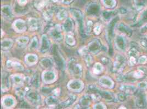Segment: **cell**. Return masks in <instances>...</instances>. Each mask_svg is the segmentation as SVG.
<instances>
[{"mask_svg":"<svg viewBox=\"0 0 147 109\" xmlns=\"http://www.w3.org/2000/svg\"><path fill=\"white\" fill-rule=\"evenodd\" d=\"M67 87L72 91L75 92H80L84 88V84L81 80L75 79L70 80L68 82Z\"/></svg>","mask_w":147,"mask_h":109,"instance_id":"6da1fadb","label":"cell"},{"mask_svg":"<svg viewBox=\"0 0 147 109\" xmlns=\"http://www.w3.org/2000/svg\"><path fill=\"white\" fill-rule=\"evenodd\" d=\"M69 69L71 73L76 76H80L82 68L81 65L76 62L75 59H71L69 63Z\"/></svg>","mask_w":147,"mask_h":109,"instance_id":"7a4b0ae2","label":"cell"},{"mask_svg":"<svg viewBox=\"0 0 147 109\" xmlns=\"http://www.w3.org/2000/svg\"><path fill=\"white\" fill-rule=\"evenodd\" d=\"M53 56L54 60L57 65L59 67V68L63 70L64 69L66 68V63L62 54L59 52V50H58V48L57 46H55L54 49H53Z\"/></svg>","mask_w":147,"mask_h":109,"instance_id":"3957f363","label":"cell"},{"mask_svg":"<svg viewBox=\"0 0 147 109\" xmlns=\"http://www.w3.org/2000/svg\"><path fill=\"white\" fill-rule=\"evenodd\" d=\"M42 79L45 84H50L56 81L57 75L53 71L46 70L42 74Z\"/></svg>","mask_w":147,"mask_h":109,"instance_id":"277c9868","label":"cell"},{"mask_svg":"<svg viewBox=\"0 0 147 109\" xmlns=\"http://www.w3.org/2000/svg\"><path fill=\"white\" fill-rule=\"evenodd\" d=\"M49 33L52 38L55 40L60 41L63 38L62 29L59 25H56L55 26L50 29Z\"/></svg>","mask_w":147,"mask_h":109,"instance_id":"5b68a950","label":"cell"},{"mask_svg":"<svg viewBox=\"0 0 147 109\" xmlns=\"http://www.w3.org/2000/svg\"><path fill=\"white\" fill-rule=\"evenodd\" d=\"M26 98L29 102L34 105H37L41 101V98L35 91H30L26 94Z\"/></svg>","mask_w":147,"mask_h":109,"instance_id":"8992f818","label":"cell"},{"mask_svg":"<svg viewBox=\"0 0 147 109\" xmlns=\"http://www.w3.org/2000/svg\"><path fill=\"white\" fill-rule=\"evenodd\" d=\"M70 12L73 15L74 18L77 21L80 27V30L81 31V33H83V15L81 12L79 10H77L76 9H70Z\"/></svg>","mask_w":147,"mask_h":109,"instance_id":"52a82bcc","label":"cell"},{"mask_svg":"<svg viewBox=\"0 0 147 109\" xmlns=\"http://www.w3.org/2000/svg\"><path fill=\"white\" fill-rule=\"evenodd\" d=\"M88 51H89L92 54H96L99 52L101 48V44L99 41L97 39H94L88 44Z\"/></svg>","mask_w":147,"mask_h":109,"instance_id":"ba28073f","label":"cell"},{"mask_svg":"<svg viewBox=\"0 0 147 109\" xmlns=\"http://www.w3.org/2000/svg\"><path fill=\"white\" fill-rule=\"evenodd\" d=\"M13 28L15 31L18 33L24 32L26 29V24L25 21L22 19H17L13 23Z\"/></svg>","mask_w":147,"mask_h":109,"instance_id":"9c48e42d","label":"cell"},{"mask_svg":"<svg viewBox=\"0 0 147 109\" xmlns=\"http://www.w3.org/2000/svg\"><path fill=\"white\" fill-rule=\"evenodd\" d=\"M50 49V42L48 38L45 35H42L41 39L40 51L42 53H46L49 51Z\"/></svg>","mask_w":147,"mask_h":109,"instance_id":"30bf717a","label":"cell"},{"mask_svg":"<svg viewBox=\"0 0 147 109\" xmlns=\"http://www.w3.org/2000/svg\"><path fill=\"white\" fill-rule=\"evenodd\" d=\"M99 11V6L96 3H92L89 4L86 9V12L87 14L90 16H97Z\"/></svg>","mask_w":147,"mask_h":109,"instance_id":"8fae6325","label":"cell"},{"mask_svg":"<svg viewBox=\"0 0 147 109\" xmlns=\"http://www.w3.org/2000/svg\"><path fill=\"white\" fill-rule=\"evenodd\" d=\"M15 99L11 96H6L2 100V106L6 109L12 108L15 106Z\"/></svg>","mask_w":147,"mask_h":109,"instance_id":"7c38bea8","label":"cell"},{"mask_svg":"<svg viewBox=\"0 0 147 109\" xmlns=\"http://www.w3.org/2000/svg\"><path fill=\"white\" fill-rule=\"evenodd\" d=\"M63 29L68 33H71L73 31L74 28V22L70 18H68L64 21L62 25Z\"/></svg>","mask_w":147,"mask_h":109,"instance_id":"4fadbf2b","label":"cell"},{"mask_svg":"<svg viewBox=\"0 0 147 109\" xmlns=\"http://www.w3.org/2000/svg\"><path fill=\"white\" fill-rule=\"evenodd\" d=\"M25 61L29 66L35 65L38 61V57L35 54H28L25 57Z\"/></svg>","mask_w":147,"mask_h":109,"instance_id":"5bb4252c","label":"cell"},{"mask_svg":"<svg viewBox=\"0 0 147 109\" xmlns=\"http://www.w3.org/2000/svg\"><path fill=\"white\" fill-rule=\"evenodd\" d=\"M12 81L13 84L15 86L20 87L23 86L24 81H25V80L21 75H14L12 76Z\"/></svg>","mask_w":147,"mask_h":109,"instance_id":"9a60e30c","label":"cell"},{"mask_svg":"<svg viewBox=\"0 0 147 109\" xmlns=\"http://www.w3.org/2000/svg\"><path fill=\"white\" fill-rule=\"evenodd\" d=\"M99 84L103 87L112 88L113 87V82L112 80L107 76H102L99 79Z\"/></svg>","mask_w":147,"mask_h":109,"instance_id":"2e32d148","label":"cell"},{"mask_svg":"<svg viewBox=\"0 0 147 109\" xmlns=\"http://www.w3.org/2000/svg\"><path fill=\"white\" fill-rule=\"evenodd\" d=\"M1 13L5 18L8 19H11L13 17L11 8L9 6H2L1 8Z\"/></svg>","mask_w":147,"mask_h":109,"instance_id":"e0dca14e","label":"cell"},{"mask_svg":"<svg viewBox=\"0 0 147 109\" xmlns=\"http://www.w3.org/2000/svg\"><path fill=\"white\" fill-rule=\"evenodd\" d=\"M28 25L30 31H34L38 29L39 26V23L37 19L34 18H31L28 20Z\"/></svg>","mask_w":147,"mask_h":109,"instance_id":"ac0fdd59","label":"cell"},{"mask_svg":"<svg viewBox=\"0 0 147 109\" xmlns=\"http://www.w3.org/2000/svg\"><path fill=\"white\" fill-rule=\"evenodd\" d=\"M40 64L41 66L44 69H49L52 68L53 66V63L51 59L49 58H43L41 60Z\"/></svg>","mask_w":147,"mask_h":109,"instance_id":"d6986e66","label":"cell"},{"mask_svg":"<svg viewBox=\"0 0 147 109\" xmlns=\"http://www.w3.org/2000/svg\"><path fill=\"white\" fill-rule=\"evenodd\" d=\"M47 105L50 107H54L59 104V101L57 98L53 96H49L46 99Z\"/></svg>","mask_w":147,"mask_h":109,"instance_id":"ffe728a7","label":"cell"},{"mask_svg":"<svg viewBox=\"0 0 147 109\" xmlns=\"http://www.w3.org/2000/svg\"><path fill=\"white\" fill-rule=\"evenodd\" d=\"M13 42L11 39H5L1 42V48L2 50H7L12 48Z\"/></svg>","mask_w":147,"mask_h":109,"instance_id":"44dd1931","label":"cell"},{"mask_svg":"<svg viewBox=\"0 0 147 109\" xmlns=\"http://www.w3.org/2000/svg\"><path fill=\"white\" fill-rule=\"evenodd\" d=\"M76 100V97L75 95H71L70 96L68 99H66L65 102H62L60 105L61 107L62 108H66L70 106V105H72L74 102H75V101Z\"/></svg>","mask_w":147,"mask_h":109,"instance_id":"7402d4cb","label":"cell"},{"mask_svg":"<svg viewBox=\"0 0 147 109\" xmlns=\"http://www.w3.org/2000/svg\"><path fill=\"white\" fill-rule=\"evenodd\" d=\"M7 65L8 67H13L15 69L18 71L24 70V67L20 63L12 62L11 61H8L7 63Z\"/></svg>","mask_w":147,"mask_h":109,"instance_id":"603a6c76","label":"cell"},{"mask_svg":"<svg viewBox=\"0 0 147 109\" xmlns=\"http://www.w3.org/2000/svg\"><path fill=\"white\" fill-rule=\"evenodd\" d=\"M91 96H89L88 95H86L81 98L80 100V103L81 106L84 108L88 107L89 105L91 104Z\"/></svg>","mask_w":147,"mask_h":109,"instance_id":"cb8c5ba5","label":"cell"},{"mask_svg":"<svg viewBox=\"0 0 147 109\" xmlns=\"http://www.w3.org/2000/svg\"><path fill=\"white\" fill-rule=\"evenodd\" d=\"M30 83L33 86L35 87H39L40 85V78L38 74H35L33 76L32 79L30 80Z\"/></svg>","mask_w":147,"mask_h":109,"instance_id":"d4e9b609","label":"cell"},{"mask_svg":"<svg viewBox=\"0 0 147 109\" xmlns=\"http://www.w3.org/2000/svg\"><path fill=\"white\" fill-rule=\"evenodd\" d=\"M93 72L96 74H99L102 73L103 70V65L100 63H96L93 67Z\"/></svg>","mask_w":147,"mask_h":109,"instance_id":"484cf974","label":"cell"},{"mask_svg":"<svg viewBox=\"0 0 147 109\" xmlns=\"http://www.w3.org/2000/svg\"><path fill=\"white\" fill-rule=\"evenodd\" d=\"M103 5L105 7L112 8L116 5V1L115 0H101Z\"/></svg>","mask_w":147,"mask_h":109,"instance_id":"4316f807","label":"cell"},{"mask_svg":"<svg viewBox=\"0 0 147 109\" xmlns=\"http://www.w3.org/2000/svg\"><path fill=\"white\" fill-rule=\"evenodd\" d=\"M57 18L60 20L65 19L67 17V12L66 10L64 8H62L59 9V11H58L57 12Z\"/></svg>","mask_w":147,"mask_h":109,"instance_id":"83f0119b","label":"cell"},{"mask_svg":"<svg viewBox=\"0 0 147 109\" xmlns=\"http://www.w3.org/2000/svg\"><path fill=\"white\" fill-rule=\"evenodd\" d=\"M38 39L36 37H34L29 45V48L30 50H35L38 48Z\"/></svg>","mask_w":147,"mask_h":109,"instance_id":"f1b7e54d","label":"cell"},{"mask_svg":"<svg viewBox=\"0 0 147 109\" xmlns=\"http://www.w3.org/2000/svg\"><path fill=\"white\" fill-rule=\"evenodd\" d=\"M29 38L26 37H21L17 39V42L20 45H25L29 42Z\"/></svg>","mask_w":147,"mask_h":109,"instance_id":"f546056e","label":"cell"},{"mask_svg":"<svg viewBox=\"0 0 147 109\" xmlns=\"http://www.w3.org/2000/svg\"><path fill=\"white\" fill-rule=\"evenodd\" d=\"M66 43L70 46H73L76 43L75 39L72 35H67L66 36Z\"/></svg>","mask_w":147,"mask_h":109,"instance_id":"4dcf8cb0","label":"cell"},{"mask_svg":"<svg viewBox=\"0 0 147 109\" xmlns=\"http://www.w3.org/2000/svg\"><path fill=\"white\" fill-rule=\"evenodd\" d=\"M99 92L100 95H101V96L103 97V98L107 101H110L113 99L111 95H110V93L108 92L99 90Z\"/></svg>","mask_w":147,"mask_h":109,"instance_id":"1f68e13d","label":"cell"},{"mask_svg":"<svg viewBox=\"0 0 147 109\" xmlns=\"http://www.w3.org/2000/svg\"><path fill=\"white\" fill-rule=\"evenodd\" d=\"M53 12L51 10H48L45 11L44 13V19L47 21L50 20L53 16Z\"/></svg>","mask_w":147,"mask_h":109,"instance_id":"d6a6232c","label":"cell"},{"mask_svg":"<svg viewBox=\"0 0 147 109\" xmlns=\"http://www.w3.org/2000/svg\"><path fill=\"white\" fill-rule=\"evenodd\" d=\"M114 14V12L111 11H105L102 14V16L103 19L105 20H108L110 19V18Z\"/></svg>","mask_w":147,"mask_h":109,"instance_id":"836d02e7","label":"cell"},{"mask_svg":"<svg viewBox=\"0 0 147 109\" xmlns=\"http://www.w3.org/2000/svg\"><path fill=\"white\" fill-rule=\"evenodd\" d=\"M46 5H47L46 1L41 0V1H39L38 2H36V3L35 4V6L38 10H41L42 9H43L44 7V6Z\"/></svg>","mask_w":147,"mask_h":109,"instance_id":"e575fe53","label":"cell"},{"mask_svg":"<svg viewBox=\"0 0 147 109\" xmlns=\"http://www.w3.org/2000/svg\"><path fill=\"white\" fill-rule=\"evenodd\" d=\"M9 85V81L7 79H3L2 80V89L3 92H6L8 90V87Z\"/></svg>","mask_w":147,"mask_h":109,"instance_id":"d590c367","label":"cell"},{"mask_svg":"<svg viewBox=\"0 0 147 109\" xmlns=\"http://www.w3.org/2000/svg\"><path fill=\"white\" fill-rule=\"evenodd\" d=\"M22 89H21V87H18V90H17L16 91V95H18V97L23 98H24V97L25 95V92L26 91V90H22Z\"/></svg>","mask_w":147,"mask_h":109,"instance_id":"8d00e7d4","label":"cell"},{"mask_svg":"<svg viewBox=\"0 0 147 109\" xmlns=\"http://www.w3.org/2000/svg\"><path fill=\"white\" fill-rule=\"evenodd\" d=\"M88 48H87L86 46H83L79 49V52L81 55L85 56L88 54Z\"/></svg>","mask_w":147,"mask_h":109,"instance_id":"74e56055","label":"cell"},{"mask_svg":"<svg viewBox=\"0 0 147 109\" xmlns=\"http://www.w3.org/2000/svg\"><path fill=\"white\" fill-rule=\"evenodd\" d=\"M84 57H85V61H86V63L87 64V65H89V66L91 65V64L92 63V61H93L92 57L89 55H88V54L86 55H85Z\"/></svg>","mask_w":147,"mask_h":109,"instance_id":"f35d334b","label":"cell"},{"mask_svg":"<svg viewBox=\"0 0 147 109\" xmlns=\"http://www.w3.org/2000/svg\"><path fill=\"white\" fill-rule=\"evenodd\" d=\"M93 108L95 109H106V106L103 103L99 102V103H97L95 105H93Z\"/></svg>","mask_w":147,"mask_h":109,"instance_id":"ab89813d","label":"cell"},{"mask_svg":"<svg viewBox=\"0 0 147 109\" xmlns=\"http://www.w3.org/2000/svg\"><path fill=\"white\" fill-rule=\"evenodd\" d=\"M92 26H93V22L92 21L87 22V25H86V31L87 33H89L91 31Z\"/></svg>","mask_w":147,"mask_h":109,"instance_id":"60d3db41","label":"cell"},{"mask_svg":"<svg viewBox=\"0 0 147 109\" xmlns=\"http://www.w3.org/2000/svg\"><path fill=\"white\" fill-rule=\"evenodd\" d=\"M93 31L95 32V33L96 35H98L100 34V33L101 32V27L99 25H97L95 27V29H93Z\"/></svg>","mask_w":147,"mask_h":109,"instance_id":"b9f144b4","label":"cell"},{"mask_svg":"<svg viewBox=\"0 0 147 109\" xmlns=\"http://www.w3.org/2000/svg\"><path fill=\"white\" fill-rule=\"evenodd\" d=\"M53 93H54V95H55L58 96V95H60V88H56L53 91Z\"/></svg>","mask_w":147,"mask_h":109,"instance_id":"7bdbcfd3","label":"cell"},{"mask_svg":"<svg viewBox=\"0 0 147 109\" xmlns=\"http://www.w3.org/2000/svg\"><path fill=\"white\" fill-rule=\"evenodd\" d=\"M20 6H24L27 3V0H17Z\"/></svg>","mask_w":147,"mask_h":109,"instance_id":"ee69618b","label":"cell"},{"mask_svg":"<svg viewBox=\"0 0 147 109\" xmlns=\"http://www.w3.org/2000/svg\"><path fill=\"white\" fill-rule=\"evenodd\" d=\"M73 0H62V2L64 5H69L70 4Z\"/></svg>","mask_w":147,"mask_h":109,"instance_id":"f6af8a7d","label":"cell"},{"mask_svg":"<svg viewBox=\"0 0 147 109\" xmlns=\"http://www.w3.org/2000/svg\"><path fill=\"white\" fill-rule=\"evenodd\" d=\"M102 61L103 62V63L107 64V63H108V59L106 57H103L102 58Z\"/></svg>","mask_w":147,"mask_h":109,"instance_id":"bcb514c9","label":"cell"},{"mask_svg":"<svg viewBox=\"0 0 147 109\" xmlns=\"http://www.w3.org/2000/svg\"><path fill=\"white\" fill-rule=\"evenodd\" d=\"M53 2H58V1H59V0H52Z\"/></svg>","mask_w":147,"mask_h":109,"instance_id":"7dc6e473","label":"cell"}]
</instances>
